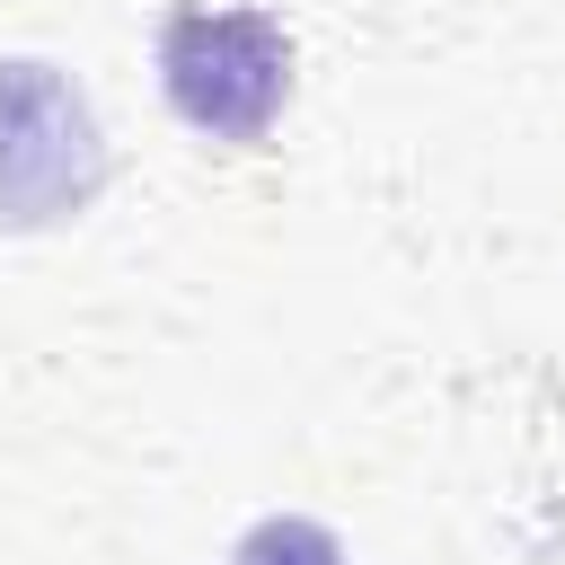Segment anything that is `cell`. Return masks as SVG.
<instances>
[{"label": "cell", "instance_id": "obj_1", "mask_svg": "<svg viewBox=\"0 0 565 565\" xmlns=\"http://www.w3.org/2000/svg\"><path fill=\"white\" fill-rule=\"evenodd\" d=\"M159 88L203 141H265L291 97V35L247 0H185L159 26Z\"/></svg>", "mask_w": 565, "mask_h": 565}, {"label": "cell", "instance_id": "obj_2", "mask_svg": "<svg viewBox=\"0 0 565 565\" xmlns=\"http://www.w3.org/2000/svg\"><path fill=\"white\" fill-rule=\"evenodd\" d=\"M106 185V132L71 71L9 53L0 62V230L79 221Z\"/></svg>", "mask_w": 565, "mask_h": 565}, {"label": "cell", "instance_id": "obj_3", "mask_svg": "<svg viewBox=\"0 0 565 565\" xmlns=\"http://www.w3.org/2000/svg\"><path fill=\"white\" fill-rule=\"evenodd\" d=\"M238 565H344V547H335V530H318L300 512H274L238 539Z\"/></svg>", "mask_w": 565, "mask_h": 565}]
</instances>
